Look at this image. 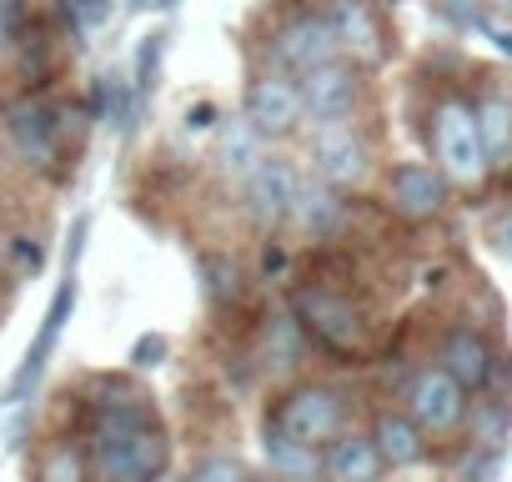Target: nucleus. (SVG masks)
Here are the masks:
<instances>
[{
	"instance_id": "nucleus-1",
	"label": "nucleus",
	"mask_w": 512,
	"mask_h": 482,
	"mask_svg": "<svg viewBox=\"0 0 512 482\" xmlns=\"http://www.w3.org/2000/svg\"><path fill=\"white\" fill-rule=\"evenodd\" d=\"M91 482H161L171 467V432L156 417V402L131 377L91 382L86 417Z\"/></svg>"
},
{
	"instance_id": "nucleus-2",
	"label": "nucleus",
	"mask_w": 512,
	"mask_h": 482,
	"mask_svg": "<svg viewBox=\"0 0 512 482\" xmlns=\"http://www.w3.org/2000/svg\"><path fill=\"white\" fill-rule=\"evenodd\" d=\"M81 121H91V111H81L76 101H56L51 91H21L0 106L11 156L46 181L66 176V166L81 146Z\"/></svg>"
},
{
	"instance_id": "nucleus-3",
	"label": "nucleus",
	"mask_w": 512,
	"mask_h": 482,
	"mask_svg": "<svg viewBox=\"0 0 512 482\" xmlns=\"http://www.w3.org/2000/svg\"><path fill=\"white\" fill-rule=\"evenodd\" d=\"M287 307H292V322L302 327V337L317 342L322 352L347 357V362H362L367 357V312L342 287L302 282V287H292Z\"/></svg>"
},
{
	"instance_id": "nucleus-4",
	"label": "nucleus",
	"mask_w": 512,
	"mask_h": 482,
	"mask_svg": "<svg viewBox=\"0 0 512 482\" xmlns=\"http://www.w3.org/2000/svg\"><path fill=\"white\" fill-rule=\"evenodd\" d=\"M347 422H352V402H347V392L332 387V382H297V387H287V392L272 402V412H267V427H272V432H287V437H297V442H307V447L337 442V437L347 432Z\"/></svg>"
},
{
	"instance_id": "nucleus-5",
	"label": "nucleus",
	"mask_w": 512,
	"mask_h": 482,
	"mask_svg": "<svg viewBox=\"0 0 512 482\" xmlns=\"http://www.w3.org/2000/svg\"><path fill=\"white\" fill-rule=\"evenodd\" d=\"M432 156H437V171L452 181V186H477L492 166H487V151H482V136H477V111L467 101H437L432 106Z\"/></svg>"
},
{
	"instance_id": "nucleus-6",
	"label": "nucleus",
	"mask_w": 512,
	"mask_h": 482,
	"mask_svg": "<svg viewBox=\"0 0 512 482\" xmlns=\"http://www.w3.org/2000/svg\"><path fill=\"white\" fill-rule=\"evenodd\" d=\"M307 161H312V176L327 181L332 191L352 196L372 181L377 171V156H372V141L352 126V121H337V126H312L307 136Z\"/></svg>"
},
{
	"instance_id": "nucleus-7",
	"label": "nucleus",
	"mask_w": 512,
	"mask_h": 482,
	"mask_svg": "<svg viewBox=\"0 0 512 482\" xmlns=\"http://www.w3.org/2000/svg\"><path fill=\"white\" fill-rule=\"evenodd\" d=\"M337 56H342L337 31H332L327 11H312V6L282 16V21L272 26V36H267V66H277V71H287V76H297V81H302L307 71L337 61Z\"/></svg>"
},
{
	"instance_id": "nucleus-8",
	"label": "nucleus",
	"mask_w": 512,
	"mask_h": 482,
	"mask_svg": "<svg viewBox=\"0 0 512 482\" xmlns=\"http://www.w3.org/2000/svg\"><path fill=\"white\" fill-rule=\"evenodd\" d=\"M241 116L251 121V131L262 141H292L297 131H307V106H302V81L267 66L246 81V101Z\"/></svg>"
},
{
	"instance_id": "nucleus-9",
	"label": "nucleus",
	"mask_w": 512,
	"mask_h": 482,
	"mask_svg": "<svg viewBox=\"0 0 512 482\" xmlns=\"http://www.w3.org/2000/svg\"><path fill=\"white\" fill-rule=\"evenodd\" d=\"M302 181H307V176L297 171L292 156L267 151V161L256 166V171L246 176V186H241V211H246V221L262 231V236L282 231V226L292 221V211H297Z\"/></svg>"
},
{
	"instance_id": "nucleus-10",
	"label": "nucleus",
	"mask_w": 512,
	"mask_h": 482,
	"mask_svg": "<svg viewBox=\"0 0 512 482\" xmlns=\"http://www.w3.org/2000/svg\"><path fill=\"white\" fill-rule=\"evenodd\" d=\"M362 66H352L347 56L317 66L302 76V106H307V126H337V121H352V111L362 106Z\"/></svg>"
},
{
	"instance_id": "nucleus-11",
	"label": "nucleus",
	"mask_w": 512,
	"mask_h": 482,
	"mask_svg": "<svg viewBox=\"0 0 512 482\" xmlns=\"http://www.w3.org/2000/svg\"><path fill=\"white\" fill-rule=\"evenodd\" d=\"M407 417L422 427V437H452L467 422V392L452 372L422 367L407 387Z\"/></svg>"
},
{
	"instance_id": "nucleus-12",
	"label": "nucleus",
	"mask_w": 512,
	"mask_h": 482,
	"mask_svg": "<svg viewBox=\"0 0 512 482\" xmlns=\"http://www.w3.org/2000/svg\"><path fill=\"white\" fill-rule=\"evenodd\" d=\"M71 312H76V272H66V282L56 287V297H51V307H46V317H41V327H36V337H31L26 357H21V367H16L11 387H6V402H11V407H21V402L36 392V382L46 377V362L56 357V347H61V332H66Z\"/></svg>"
},
{
	"instance_id": "nucleus-13",
	"label": "nucleus",
	"mask_w": 512,
	"mask_h": 482,
	"mask_svg": "<svg viewBox=\"0 0 512 482\" xmlns=\"http://www.w3.org/2000/svg\"><path fill=\"white\" fill-rule=\"evenodd\" d=\"M452 181L437 171V161H397L387 171V206L402 221H432L447 211Z\"/></svg>"
},
{
	"instance_id": "nucleus-14",
	"label": "nucleus",
	"mask_w": 512,
	"mask_h": 482,
	"mask_svg": "<svg viewBox=\"0 0 512 482\" xmlns=\"http://www.w3.org/2000/svg\"><path fill=\"white\" fill-rule=\"evenodd\" d=\"M327 21H332V31H337V46H342V56L352 61V66H362V71H377L382 61H387V26H382V16L372 11V0H327Z\"/></svg>"
},
{
	"instance_id": "nucleus-15",
	"label": "nucleus",
	"mask_w": 512,
	"mask_h": 482,
	"mask_svg": "<svg viewBox=\"0 0 512 482\" xmlns=\"http://www.w3.org/2000/svg\"><path fill=\"white\" fill-rule=\"evenodd\" d=\"M437 367H442V372H452V377L462 382V392H467V397H477V392H487V387H492L497 357H492V347H487V337H482L477 327H452V332L442 337Z\"/></svg>"
},
{
	"instance_id": "nucleus-16",
	"label": "nucleus",
	"mask_w": 512,
	"mask_h": 482,
	"mask_svg": "<svg viewBox=\"0 0 512 482\" xmlns=\"http://www.w3.org/2000/svg\"><path fill=\"white\" fill-rule=\"evenodd\" d=\"M11 66H16L21 91H51V81H56V31H51L46 16H36L26 31L11 36Z\"/></svg>"
},
{
	"instance_id": "nucleus-17",
	"label": "nucleus",
	"mask_w": 512,
	"mask_h": 482,
	"mask_svg": "<svg viewBox=\"0 0 512 482\" xmlns=\"http://www.w3.org/2000/svg\"><path fill=\"white\" fill-rule=\"evenodd\" d=\"M387 462L372 442V432H342L337 442L322 447V482H382Z\"/></svg>"
},
{
	"instance_id": "nucleus-18",
	"label": "nucleus",
	"mask_w": 512,
	"mask_h": 482,
	"mask_svg": "<svg viewBox=\"0 0 512 482\" xmlns=\"http://www.w3.org/2000/svg\"><path fill=\"white\" fill-rule=\"evenodd\" d=\"M347 216H352V201L342 191H332L317 176L302 181V196H297V211H292V226L297 231H307L312 241H332V236H342Z\"/></svg>"
},
{
	"instance_id": "nucleus-19",
	"label": "nucleus",
	"mask_w": 512,
	"mask_h": 482,
	"mask_svg": "<svg viewBox=\"0 0 512 482\" xmlns=\"http://www.w3.org/2000/svg\"><path fill=\"white\" fill-rule=\"evenodd\" d=\"M372 442H377V452H382V462H387V472H402V467H417L422 457H427V437H422V427L407 417V412H377V422H372Z\"/></svg>"
},
{
	"instance_id": "nucleus-20",
	"label": "nucleus",
	"mask_w": 512,
	"mask_h": 482,
	"mask_svg": "<svg viewBox=\"0 0 512 482\" xmlns=\"http://www.w3.org/2000/svg\"><path fill=\"white\" fill-rule=\"evenodd\" d=\"M472 111H477V136H482L487 166L507 171L512 166V96L487 91L482 101H472Z\"/></svg>"
},
{
	"instance_id": "nucleus-21",
	"label": "nucleus",
	"mask_w": 512,
	"mask_h": 482,
	"mask_svg": "<svg viewBox=\"0 0 512 482\" xmlns=\"http://www.w3.org/2000/svg\"><path fill=\"white\" fill-rule=\"evenodd\" d=\"M31 482H91V457L86 442L76 437H51L31 457Z\"/></svg>"
},
{
	"instance_id": "nucleus-22",
	"label": "nucleus",
	"mask_w": 512,
	"mask_h": 482,
	"mask_svg": "<svg viewBox=\"0 0 512 482\" xmlns=\"http://www.w3.org/2000/svg\"><path fill=\"white\" fill-rule=\"evenodd\" d=\"M262 452L272 462V477H282V482H322V447H307V442L267 427Z\"/></svg>"
},
{
	"instance_id": "nucleus-23",
	"label": "nucleus",
	"mask_w": 512,
	"mask_h": 482,
	"mask_svg": "<svg viewBox=\"0 0 512 482\" xmlns=\"http://www.w3.org/2000/svg\"><path fill=\"white\" fill-rule=\"evenodd\" d=\"M267 161V141L251 131V121L246 116H236L231 126H226V136H221V176L226 181H236V186H246V176Z\"/></svg>"
},
{
	"instance_id": "nucleus-24",
	"label": "nucleus",
	"mask_w": 512,
	"mask_h": 482,
	"mask_svg": "<svg viewBox=\"0 0 512 482\" xmlns=\"http://www.w3.org/2000/svg\"><path fill=\"white\" fill-rule=\"evenodd\" d=\"M201 292H206V302L221 312V307H231L236 297H241V267L231 262V257H221V252H206L201 262Z\"/></svg>"
},
{
	"instance_id": "nucleus-25",
	"label": "nucleus",
	"mask_w": 512,
	"mask_h": 482,
	"mask_svg": "<svg viewBox=\"0 0 512 482\" xmlns=\"http://www.w3.org/2000/svg\"><path fill=\"white\" fill-rule=\"evenodd\" d=\"M46 267V241L36 231H6V272L11 277H36Z\"/></svg>"
},
{
	"instance_id": "nucleus-26",
	"label": "nucleus",
	"mask_w": 512,
	"mask_h": 482,
	"mask_svg": "<svg viewBox=\"0 0 512 482\" xmlns=\"http://www.w3.org/2000/svg\"><path fill=\"white\" fill-rule=\"evenodd\" d=\"M186 482H251V467L236 452H211V457L191 462Z\"/></svg>"
},
{
	"instance_id": "nucleus-27",
	"label": "nucleus",
	"mask_w": 512,
	"mask_h": 482,
	"mask_svg": "<svg viewBox=\"0 0 512 482\" xmlns=\"http://www.w3.org/2000/svg\"><path fill=\"white\" fill-rule=\"evenodd\" d=\"M56 11L76 36H86V31H101L111 21V0H56Z\"/></svg>"
},
{
	"instance_id": "nucleus-28",
	"label": "nucleus",
	"mask_w": 512,
	"mask_h": 482,
	"mask_svg": "<svg viewBox=\"0 0 512 482\" xmlns=\"http://www.w3.org/2000/svg\"><path fill=\"white\" fill-rule=\"evenodd\" d=\"M156 61H161V36H146V41L136 46V71H131L136 101H146V91L156 86V81H151V76H156Z\"/></svg>"
},
{
	"instance_id": "nucleus-29",
	"label": "nucleus",
	"mask_w": 512,
	"mask_h": 482,
	"mask_svg": "<svg viewBox=\"0 0 512 482\" xmlns=\"http://www.w3.org/2000/svg\"><path fill=\"white\" fill-rule=\"evenodd\" d=\"M487 241H492L502 257H512V201H502V206L487 216Z\"/></svg>"
},
{
	"instance_id": "nucleus-30",
	"label": "nucleus",
	"mask_w": 512,
	"mask_h": 482,
	"mask_svg": "<svg viewBox=\"0 0 512 482\" xmlns=\"http://www.w3.org/2000/svg\"><path fill=\"white\" fill-rule=\"evenodd\" d=\"M477 412H482L477 442H482V447H497V442H502V427H507V407H502V402H482Z\"/></svg>"
},
{
	"instance_id": "nucleus-31",
	"label": "nucleus",
	"mask_w": 512,
	"mask_h": 482,
	"mask_svg": "<svg viewBox=\"0 0 512 482\" xmlns=\"http://www.w3.org/2000/svg\"><path fill=\"white\" fill-rule=\"evenodd\" d=\"M452 26H482V0H432Z\"/></svg>"
},
{
	"instance_id": "nucleus-32",
	"label": "nucleus",
	"mask_w": 512,
	"mask_h": 482,
	"mask_svg": "<svg viewBox=\"0 0 512 482\" xmlns=\"http://www.w3.org/2000/svg\"><path fill=\"white\" fill-rule=\"evenodd\" d=\"M161 357H166V337H141V342L131 347V367H136V372L156 367Z\"/></svg>"
},
{
	"instance_id": "nucleus-33",
	"label": "nucleus",
	"mask_w": 512,
	"mask_h": 482,
	"mask_svg": "<svg viewBox=\"0 0 512 482\" xmlns=\"http://www.w3.org/2000/svg\"><path fill=\"white\" fill-rule=\"evenodd\" d=\"M216 121H221L216 101H196V106L186 111V126H191V131H206V126H216Z\"/></svg>"
},
{
	"instance_id": "nucleus-34",
	"label": "nucleus",
	"mask_w": 512,
	"mask_h": 482,
	"mask_svg": "<svg viewBox=\"0 0 512 482\" xmlns=\"http://www.w3.org/2000/svg\"><path fill=\"white\" fill-rule=\"evenodd\" d=\"M0 61H11V31H6V21H0Z\"/></svg>"
},
{
	"instance_id": "nucleus-35",
	"label": "nucleus",
	"mask_w": 512,
	"mask_h": 482,
	"mask_svg": "<svg viewBox=\"0 0 512 482\" xmlns=\"http://www.w3.org/2000/svg\"><path fill=\"white\" fill-rule=\"evenodd\" d=\"M0 277H6V231H0Z\"/></svg>"
},
{
	"instance_id": "nucleus-36",
	"label": "nucleus",
	"mask_w": 512,
	"mask_h": 482,
	"mask_svg": "<svg viewBox=\"0 0 512 482\" xmlns=\"http://www.w3.org/2000/svg\"><path fill=\"white\" fill-rule=\"evenodd\" d=\"M6 151H11V146H6V136H0V171H6Z\"/></svg>"
},
{
	"instance_id": "nucleus-37",
	"label": "nucleus",
	"mask_w": 512,
	"mask_h": 482,
	"mask_svg": "<svg viewBox=\"0 0 512 482\" xmlns=\"http://www.w3.org/2000/svg\"><path fill=\"white\" fill-rule=\"evenodd\" d=\"M251 482H282V477H272V472H267V477H251Z\"/></svg>"
},
{
	"instance_id": "nucleus-38",
	"label": "nucleus",
	"mask_w": 512,
	"mask_h": 482,
	"mask_svg": "<svg viewBox=\"0 0 512 482\" xmlns=\"http://www.w3.org/2000/svg\"><path fill=\"white\" fill-rule=\"evenodd\" d=\"M156 6H161V11H171V6H176V0H156Z\"/></svg>"
},
{
	"instance_id": "nucleus-39",
	"label": "nucleus",
	"mask_w": 512,
	"mask_h": 482,
	"mask_svg": "<svg viewBox=\"0 0 512 482\" xmlns=\"http://www.w3.org/2000/svg\"><path fill=\"white\" fill-rule=\"evenodd\" d=\"M131 6H156V0H131Z\"/></svg>"
}]
</instances>
